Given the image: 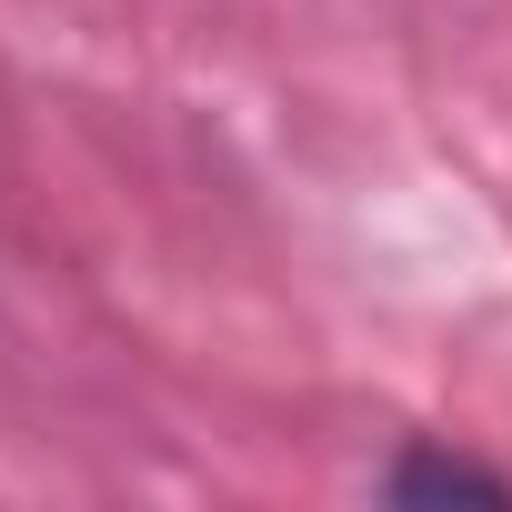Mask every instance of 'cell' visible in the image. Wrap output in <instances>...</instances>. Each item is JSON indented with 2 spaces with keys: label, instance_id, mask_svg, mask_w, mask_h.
<instances>
[{
  "label": "cell",
  "instance_id": "cell-1",
  "mask_svg": "<svg viewBox=\"0 0 512 512\" xmlns=\"http://www.w3.org/2000/svg\"><path fill=\"white\" fill-rule=\"evenodd\" d=\"M382 492H392V502H512L502 472H482V462H462V452H432V442H412V452L382 472Z\"/></svg>",
  "mask_w": 512,
  "mask_h": 512
}]
</instances>
